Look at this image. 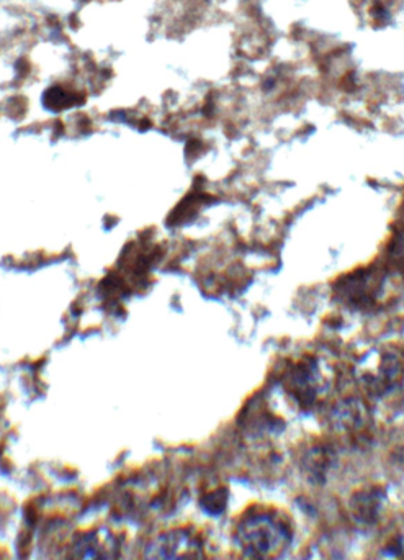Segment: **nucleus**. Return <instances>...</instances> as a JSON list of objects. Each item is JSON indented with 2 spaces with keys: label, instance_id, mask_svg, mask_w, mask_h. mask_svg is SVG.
I'll return each mask as SVG.
<instances>
[{
  "label": "nucleus",
  "instance_id": "f257e3e1",
  "mask_svg": "<svg viewBox=\"0 0 404 560\" xmlns=\"http://www.w3.org/2000/svg\"><path fill=\"white\" fill-rule=\"evenodd\" d=\"M383 275L377 269H360L345 275L336 285V295L352 308H370L382 292Z\"/></svg>",
  "mask_w": 404,
  "mask_h": 560
},
{
  "label": "nucleus",
  "instance_id": "f03ea898",
  "mask_svg": "<svg viewBox=\"0 0 404 560\" xmlns=\"http://www.w3.org/2000/svg\"><path fill=\"white\" fill-rule=\"evenodd\" d=\"M404 377L401 359L393 352H382L378 364L364 374V384L368 392L387 393L394 390Z\"/></svg>",
  "mask_w": 404,
  "mask_h": 560
},
{
  "label": "nucleus",
  "instance_id": "7ed1b4c3",
  "mask_svg": "<svg viewBox=\"0 0 404 560\" xmlns=\"http://www.w3.org/2000/svg\"><path fill=\"white\" fill-rule=\"evenodd\" d=\"M318 365L314 361H302L288 370L283 387L291 397L308 404L311 403L319 392Z\"/></svg>",
  "mask_w": 404,
  "mask_h": 560
},
{
  "label": "nucleus",
  "instance_id": "20e7f679",
  "mask_svg": "<svg viewBox=\"0 0 404 560\" xmlns=\"http://www.w3.org/2000/svg\"><path fill=\"white\" fill-rule=\"evenodd\" d=\"M388 261L394 269L404 271V228L396 229L388 246Z\"/></svg>",
  "mask_w": 404,
  "mask_h": 560
}]
</instances>
